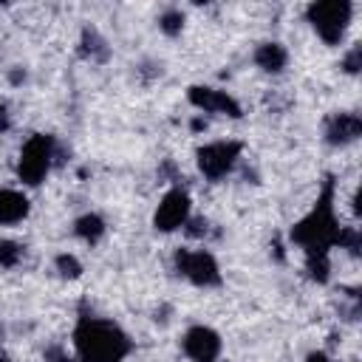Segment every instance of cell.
<instances>
[{"label":"cell","instance_id":"cell-1","mask_svg":"<svg viewBox=\"0 0 362 362\" xmlns=\"http://www.w3.org/2000/svg\"><path fill=\"white\" fill-rule=\"evenodd\" d=\"M339 229L342 223L334 206V178H325L311 209L288 229V243L303 249L305 274L317 286H325L331 280V252L337 249Z\"/></svg>","mask_w":362,"mask_h":362},{"label":"cell","instance_id":"cell-2","mask_svg":"<svg viewBox=\"0 0 362 362\" xmlns=\"http://www.w3.org/2000/svg\"><path fill=\"white\" fill-rule=\"evenodd\" d=\"M74 356L79 362H124L133 354L130 334L110 317L79 311L71 331Z\"/></svg>","mask_w":362,"mask_h":362},{"label":"cell","instance_id":"cell-3","mask_svg":"<svg viewBox=\"0 0 362 362\" xmlns=\"http://www.w3.org/2000/svg\"><path fill=\"white\" fill-rule=\"evenodd\" d=\"M57 156H59V144H57V139L51 133H31L23 141V147L17 153V161H14L17 181L23 187H28V189L40 187L51 175L54 164L59 161Z\"/></svg>","mask_w":362,"mask_h":362},{"label":"cell","instance_id":"cell-4","mask_svg":"<svg viewBox=\"0 0 362 362\" xmlns=\"http://www.w3.org/2000/svg\"><path fill=\"white\" fill-rule=\"evenodd\" d=\"M354 11H356V6L351 0H314L303 8V17L328 48H337V45H342V40L354 23Z\"/></svg>","mask_w":362,"mask_h":362},{"label":"cell","instance_id":"cell-5","mask_svg":"<svg viewBox=\"0 0 362 362\" xmlns=\"http://www.w3.org/2000/svg\"><path fill=\"white\" fill-rule=\"evenodd\" d=\"M173 269L178 277H184L187 283H192L195 288H221L223 286V272L218 266V257L209 249H189L181 246L173 252Z\"/></svg>","mask_w":362,"mask_h":362},{"label":"cell","instance_id":"cell-6","mask_svg":"<svg viewBox=\"0 0 362 362\" xmlns=\"http://www.w3.org/2000/svg\"><path fill=\"white\" fill-rule=\"evenodd\" d=\"M240 156H243V141L215 139V141H206L195 150V167L206 181L218 184L235 173V167L240 164Z\"/></svg>","mask_w":362,"mask_h":362},{"label":"cell","instance_id":"cell-7","mask_svg":"<svg viewBox=\"0 0 362 362\" xmlns=\"http://www.w3.org/2000/svg\"><path fill=\"white\" fill-rule=\"evenodd\" d=\"M189 218H192V198L181 184H175L164 189V195L158 198L153 209V229L158 235H173V232H181Z\"/></svg>","mask_w":362,"mask_h":362},{"label":"cell","instance_id":"cell-8","mask_svg":"<svg viewBox=\"0 0 362 362\" xmlns=\"http://www.w3.org/2000/svg\"><path fill=\"white\" fill-rule=\"evenodd\" d=\"M187 102L206 113V116H226V119H240L243 116V105L229 93V90H221V88H212V85H189L187 88Z\"/></svg>","mask_w":362,"mask_h":362},{"label":"cell","instance_id":"cell-9","mask_svg":"<svg viewBox=\"0 0 362 362\" xmlns=\"http://www.w3.org/2000/svg\"><path fill=\"white\" fill-rule=\"evenodd\" d=\"M181 351L189 362H218L223 351V339L212 325L195 322L181 337Z\"/></svg>","mask_w":362,"mask_h":362},{"label":"cell","instance_id":"cell-10","mask_svg":"<svg viewBox=\"0 0 362 362\" xmlns=\"http://www.w3.org/2000/svg\"><path fill=\"white\" fill-rule=\"evenodd\" d=\"M362 136V116L356 110H334L322 122V139L331 147H351Z\"/></svg>","mask_w":362,"mask_h":362},{"label":"cell","instance_id":"cell-11","mask_svg":"<svg viewBox=\"0 0 362 362\" xmlns=\"http://www.w3.org/2000/svg\"><path fill=\"white\" fill-rule=\"evenodd\" d=\"M31 215V201L23 189L0 187V226H17Z\"/></svg>","mask_w":362,"mask_h":362},{"label":"cell","instance_id":"cell-12","mask_svg":"<svg viewBox=\"0 0 362 362\" xmlns=\"http://www.w3.org/2000/svg\"><path fill=\"white\" fill-rule=\"evenodd\" d=\"M252 62H255L263 74L277 76V74H283L286 65H288V51H286L283 42H277V40H266V42H260V45L255 48Z\"/></svg>","mask_w":362,"mask_h":362},{"label":"cell","instance_id":"cell-13","mask_svg":"<svg viewBox=\"0 0 362 362\" xmlns=\"http://www.w3.org/2000/svg\"><path fill=\"white\" fill-rule=\"evenodd\" d=\"M107 235V223L99 212H82L76 221H74V238L88 243V246H96L102 243V238Z\"/></svg>","mask_w":362,"mask_h":362},{"label":"cell","instance_id":"cell-14","mask_svg":"<svg viewBox=\"0 0 362 362\" xmlns=\"http://www.w3.org/2000/svg\"><path fill=\"white\" fill-rule=\"evenodd\" d=\"M79 57L82 59H90V62H105L110 57L107 40L93 25H85L82 34H79Z\"/></svg>","mask_w":362,"mask_h":362},{"label":"cell","instance_id":"cell-15","mask_svg":"<svg viewBox=\"0 0 362 362\" xmlns=\"http://www.w3.org/2000/svg\"><path fill=\"white\" fill-rule=\"evenodd\" d=\"M158 31L164 34V37H178L181 31H184V25H187V14L178 8V6H170V8H164L161 14H158Z\"/></svg>","mask_w":362,"mask_h":362},{"label":"cell","instance_id":"cell-16","mask_svg":"<svg viewBox=\"0 0 362 362\" xmlns=\"http://www.w3.org/2000/svg\"><path fill=\"white\" fill-rule=\"evenodd\" d=\"M23 257H25V246H23L20 240H14V238H0V269H3V272L17 269V266L23 263Z\"/></svg>","mask_w":362,"mask_h":362},{"label":"cell","instance_id":"cell-17","mask_svg":"<svg viewBox=\"0 0 362 362\" xmlns=\"http://www.w3.org/2000/svg\"><path fill=\"white\" fill-rule=\"evenodd\" d=\"M54 272H57L62 280H79L82 272H85V266H82V260H79L74 252H59V255L54 257Z\"/></svg>","mask_w":362,"mask_h":362},{"label":"cell","instance_id":"cell-18","mask_svg":"<svg viewBox=\"0 0 362 362\" xmlns=\"http://www.w3.org/2000/svg\"><path fill=\"white\" fill-rule=\"evenodd\" d=\"M339 68H342L348 76H356V74H359V68H362V45H351V48L345 51V57H342Z\"/></svg>","mask_w":362,"mask_h":362},{"label":"cell","instance_id":"cell-19","mask_svg":"<svg viewBox=\"0 0 362 362\" xmlns=\"http://www.w3.org/2000/svg\"><path fill=\"white\" fill-rule=\"evenodd\" d=\"M42 362H79V359L65 345H48L45 354H42Z\"/></svg>","mask_w":362,"mask_h":362},{"label":"cell","instance_id":"cell-20","mask_svg":"<svg viewBox=\"0 0 362 362\" xmlns=\"http://www.w3.org/2000/svg\"><path fill=\"white\" fill-rule=\"evenodd\" d=\"M184 232H187V238H206L209 235V221L206 218H189L184 223Z\"/></svg>","mask_w":362,"mask_h":362},{"label":"cell","instance_id":"cell-21","mask_svg":"<svg viewBox=\"0 0 362 362\" xmlns=\"http://www.w3.org/2000/svg\"><path fill=\"white\" fill-rule=\"evenodd\" d=\"M8 127H11V113L6 105H0V133H6Z\"/></svg>","mask_w":362,"mask_h":362},{"label":"cell","instance_id":"cell-22","mask_svg":"<svg viewBox=\"0 0 362 362\" xmlns=\"http://www.w3.org/2000/svg\"><path fill=\"white\" fill-rule=\"evenodd\" d=\"M303 362H334V359H331L325 351H311V354H308Z\"/></svg>","mask_w":362,"mask_h":362},{"label":"cell","instance_id":"cell-23","mask_svg":"<svg viewBox=\"0 0 362 362\" xmlns=\"http://www.w3.org/2000/svg\"><path fill=\"white\" fill-rule=\"evenodd\" d=\"M8 79H11V85H23V82L28 79V74H25L23 68H14V71L8 74Z\"/></svg>","mask_w":362,"mask_h":362},{"label":"cell","instance_id":"cell-24","mask_svg":"<svg viewBox=\"0 0 362 362\" xmlns=\"http://www.w3.org/2000/svg\"><path fill=\"white\" fill-rule=\"evenodd\" d=\"M0 362H14V359H11V356H8L6 351H0Z\"/></svg>","mask_w":362,"mask_h":362},{"label":"cell","instance_id":"cell-25","mask_svg":"<svg viewBox=\"0 0 362 362\" xmlns=\"http://www.w3.org/2000/svg\"><path fill=\"white\" fill-rule=\"evenodd\" d=\"M351 362H359V359H351Z\"/></svg>","mask_w":362,"mask_h":362}]
</instances>
